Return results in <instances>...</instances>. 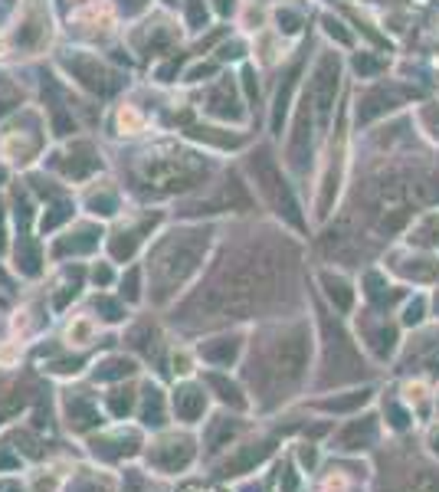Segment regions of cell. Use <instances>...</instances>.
<instances>
[{
  "mask_svg": "<svg viewBox=\"0 0 439 492\" xmlns=\"http://www.w3.org/2000/svg\"><path fill=\"white\" fill-rule=\"evenodd\" d=\"M308 374H312V331L298 325L272 338L256 368L243 371V384L253 397V414L272 417L276 410H286L308 384Z\"/></svg>",
  "mask_w": 439,
  "mask_h": 492,
  "instance_id": "cell-1",
  "label": "cell"
},
{
  "mask_svg": "<svg viewBox=\"0 0 439 492\" xmlns=\"http://www.w3.org/2000/svg\"><path fill=\"white\" fill-rule=\"evenodd\" d=\"M200 433L170 424L164 430L148 433L141 453V466L161 483H180L200 466Z\"/></svg>",
  "mask_w": 439,
  "mask_h": 492,
  "instance_id": "cell-2",
  "label": "cell"
},
{
  "mask_svg": "<svg viewBox=\"0 0 439 492\" xmlns=\"http://www.w3.org/2000/svg\"><path fill=\"white\" fill-rule=\"evenodd\" d=\"M144 440H148V430H141L135 420H112L102 430L89 433L82 440V446H85V456L92 463H99V466L125 469V466L141 463Z\"/></svg>",
  "mask_w": 439,
  "mask_h": 492,
  "instance_id": "cell-3",
  "label": "cell"
},
{
  "mask_svg": "<svg viewBox=\"0 0 439 492\" xmlns=\"http://www.w3.org/2000/svg\"><path fill=\"white\" fill-rule=\"evenodd\" d=\"M256 424H259V420H253V414H233V410L217 407L207 420H203L200 430H197L200 433V459L210 466L213 459H220L229 446H237Z\"/></svg>",
  "mask_w": 439,
  "mask_h": 492,
  "instance_id": "cell-4",
  "label": "cell"
},
{
  "mask_svg": "<svg viewBox=\"0 0 439 492\" xmlns=\"http://www.w3.org/2000/svg\"><path fill=\"white\" fill-rule=\"evenodd\" d=\"M60 420H63L69 437H79V440H85V437L95 430H102L105 424H112L109 417H105V410H102L99 394H95V390H79V387L63 390Z\"/></svg>",
  "mask_w": 439,
  "mask_h": 492,
  "instance_id": "cell-5",
  "label": "cell"
},
{
  "mask_svg": "<svg viewBox=\"0 0 439 492\" xmlns=\"http://www.w3.org/2000/svg\"><path fill=\"white\" fill-rule=\"evenodd\" d=\"M213 414V397L207 384L197 378H180L170 390V420L187 430H200L203 420Z\"/></svg>",
  "mask_w": 439,
  "mask_h": 492,
  "instance_id": "cell-6",
  "label": "cell"
},
{
  "mask_svg": "<svg viewBox=\"0 0 439 492\" xmlns=\"http://www.w3.org/2000/svg\"><path fill=\"white\" fill-rule=\"evenodd\" d=\"M380 440V420L374 414H354L345 417L341 427H335L328 437V446L335 453H345V456H357V453H367L374 443Z\"/></svg>",
  "mask_w": 439,
  "mask_h": 492,
  "instance_id": "cell-7",
  "label": "cell"
},
{
  "mask_svg": "<svg viewBox=\"0 0 439 492\" xmlns=\"http://www.w3.org/2000/svg\"><path fill=\"white\" fill-rule=\"evenodd\" d=\"M135 424L148 433L164 430V427L174 424V420H170V394L161 387L158 381H144L141 387H138Z\"/></svg>",
  "mask_w": 439,
  "mask_h": 492,
  "instance_id": "cell-8",
  "label": "cell"
},
{
  "mask_svg": "<svg viewBox=\"0 0 439 492\" xmlns=\"http://www.w3.org/2000/svg\"><path fill=\"white\" fill-rule=\"evenodd\" d=\"M200 381L207 384L213 404H217L220 410H233V414H253V397H249V390H246L243 381L229 378V371H207Z\"/></svg>",
  "mask_w": 439,
  "mask_h": 492,
  "instance_id": "cell-9",
  "label": "cell"
},
{
  "mask_svg": "<svg viewBox=\"0 0 439 492\" xmlns=\"http://www.w3.org/2000/svg\"><path fill=\"white\" fill-rule=\"evenodd\" d=\"M119 469H109V466H99V463H82V466H69V476L63 483V492H119L121 479Z\"/></svg>",
  "mask_w": 439,
  "mask_h": 492,
  "instance_id": "cell-10",
  "label": "cell"
},
{
  "mask_svg": "<svg viewBox=\"0 0 439 492\" xmlns=\"http://www.w3.org/2000/svg\"><path fill=\"white\" fill-rule=\"evenodd\" d=\"M371 400H374L371 387H351V390H338V394H325V397L315 404V410H321L328 420H345V417L361 414Z\"/></svg>",
  "mask_w": 439,
  "mask_h": 492,
  "instance_id": "cell-11",
  "label": "cell"
},
{
  "mask_svg": "<svg viewBox=\"0 0 439 492\" xmlns=\"http://www.w3.org/2000/svg\"><path fill=\"white\" fill-rule=\"evenodd\" d=\"M364 473L345 469V459H325V466L315 473V492H361Z\"/></svg>",
  "mask_w": 439,
  "mask_h": 492,
  "instance_id": "cell-12",
  "label": "cell"
},
{
  "mask_svg": "<svg viewBox=\"0 0 439 492\" xmlns=\"http://www.w3.org/2000/svg\"><path fill=\"white\" fill-rule=\"evenodd\" d=\"M102 410L109 420H135V407H138V387H131L125 381L121 384H109V390H102Z\"/></svg>",
  "mask_w": 439,
  "mask_h": 492,
  "instance_id": "cell-13",
  "label": "cell"
},
{
  "mask_svg": "<svg viewBox=\"0 0 439 492\" xmlns=\"http://www.w3.org/2000/svg\"><path fill=\"white\" fill-rule=\"evenodd\" d=\"M200 358L210 371H229L243 358V341L239 338H210L200 345Z\"/></svg>",
  "mask_w": 439,
  "mask_h": 492,
  "instance_id": "cell-14",
  "label": "cell"
},
{
  "mask_svg": "<svg viewBox=\"0 0 439 492\" xmlns=\"http://www.w3.org/2000/svg\"><path fill=\"white\" fill-rule=\"evenodd\" d=\"M135 371H138V365L131 361V358L115 355V358H105L102 365H95V381L109 387V384H121L125 378H131Z\"/></svg>",
  "mask_w": 439,
  "mask_h": 492,
  "instance_id": "cell-15",
  "label": "cell"
},
{
  "mask_svg": "<svg viewBox=\"0 0 439 492\" xmlns=\"http://www.w3.org/2000/svg\"><path fill=\"white\" fill-rule=\"evenodd\" d=\"M397 492H439V476L430 469H416V473H406L403 483L397 486Z\"/></svg>",
  "mask_w": 439,
  "mask_h": 492,
  "instance_id": "cell-16",
  "label": "cell"
},
{
  "mask_svg": "<svg viewBox=\"0 0 439 492\" xmlns=\"http://www.w3.org/2000/svg\"><path fill=\"white\" fill-rule=\"evenodd\" d=\"M174 492H237V489H229V486H223V483H207V479H180V489H174Z\"/></svg>",
  "mask_w": 439,
  "mask_h": 492,
  "instance_id": "cell-17",
  "label": "cell"
},
{
  "mask_svg": "<svg viewBox=\"0 0 439 492\" xmlns=\"http://www.w3.org/2000/svg\"><path fill=\"white\" fill-rule=\"evenodd\" d=\"M0 492H30L23 473H0Z\"/></svg>",
  "mask_w": 439,
  "mask_h": 492,
  "instance_id": "cell-18",
  "label": "cell"
}]
</instances>
